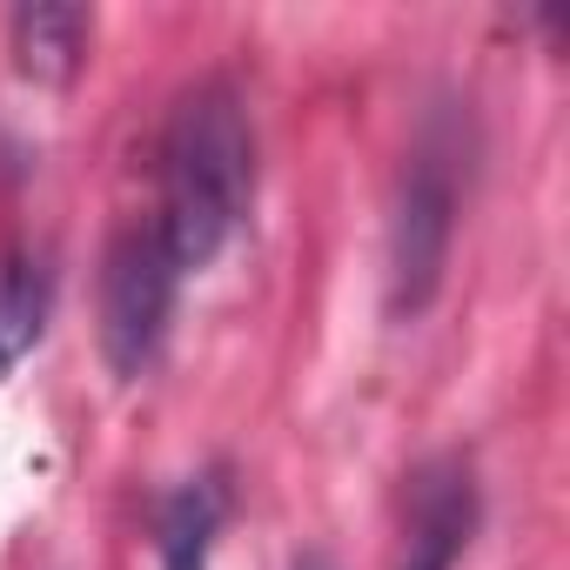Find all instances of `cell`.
<instances>
[{"label": "cell", "mask_w": 570, "mask_h": 570, "mask_svg": "<svg viewBox=\"0 0 570 570\" xmlns=\"http://www.w3.org/2000/svg\"><path fill=\"white\" fill-rule=\"evenodd\" d=\"M222 517H228V483L222 476H188L161 503V570H208Z\"/></svg>", "instance_id": "cell-6"}, {"label": "cell", "mask_w": 570, "mask_h": 570, "mask_svg": "<svg viewBox=\"0 0 570 570\" xmlns=\"http://www.w3.org/2000/svg\"><path fill=\"white\" fill-rule=\"evenodd\" d=\"M88 8H14L8 14V41H14V68L41 88L75 81L81 55H88Z\"/></svg>", "instance_id": "cell-5"}, {"label": "cell", "mask_w": 570, "mask_h": 570, "mask_svg": "<svg viewBox=\"0 0 570 570\" xmlns=\"http://www.w3.org/2000/svg\"><path fill=\"white\" fill-rule=\"evenodd\" d=\"M175 255L155 228H128L115 235L108 262H101V356L121 383H135L161 336H168V316H175Z\"/></svg>", "instance_id": "cell-2"}, {"label": "cell", "mask_w": 570, "mask_h": 570, "mask_svg": "<svg viewBox=\"0 0 570 570\" xmlns=\"http://www.w3.org/2000/svg\"><path fill=\"white\" fill-rule=\"evenodd\" d=\"M450 228H456V168L443 148H423L403 175L396 215H390V309L416 316L450 262Z\"/></svg>", "instance_id": "cell-3"}, {"label": "cell", "mask_w": 570, "mask_h": 570, "mask_svg": "<svg viewBox=\"0 0 570 570\" xmlns=\"http://www.w3.org/2000/svg\"><path fill=\"white\" fill-rule=\"evenodd\" d=\"M303 570H330V563H316V557H309V563H303Z\"/></svg>", "instance_id": "cell-8"}, {"label": "cell", "mask_w": 570, "mask_h": 570, "mask_svg": "<svg viewBox=\"0 0 570 570\" xmlns=\"http://www.w3.org/2000/svg\"><path fill=\"white\" fill-rule=\"evenodd\" d=\"M55 282L35 255H0V376H8L48 330Z\"/></svg>", "instance_id": "cell-7"}, {"label": "cell", "mask_w": 570, "mask_h": 570, "mask_svg": "<svg viewBox=\"0 0 570 570\" xmlns=\"http://www.w3.org/2000/svg\"><path fill=\"white\" fill-rule=\"evenodd\" d=\"M476 530V483L456 456L416 470L410 490V530H403V570H450Z\"/></svg>", "instance_id": "cell-4"}, {"label": "cell", "mask_w": 570, "mask_h": 570, "mask_svg": "<svg viewBox=\"0 0 570 570\" xmlns=\"http://www.w3.org/2000/svg\"><path fill=\"white\" fill-rule=\"evenodd\" d=\"M255 195V141L228 81H195L161 128V208L155 235L175 268H208L242 228Z\"/></svg>", "instance_id": "cell-1"}]
</instances>
